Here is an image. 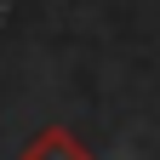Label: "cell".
I'll use <instances>...</instances> for the list:
<instances>
[{
    "instance_id": "1",
    "label": "cell",
    "mask_w": 160,
    "mask_h": 160,
    "mask_svg": "<svg viewBox=\"0 0 160 160\" xmlns=\"http://www.w3.org/2000/svg\"><path fill=\"white\" fill-rule=\"evenodd\" d=\"M17 160H92V149L80 143L69 126H46V132H34L29 143H23Z\"/></svg>"
}]
</instances>
